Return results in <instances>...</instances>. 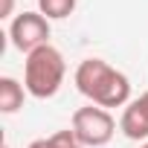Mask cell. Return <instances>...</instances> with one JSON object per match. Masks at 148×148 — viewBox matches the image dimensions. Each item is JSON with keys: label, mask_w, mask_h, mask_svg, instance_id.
Wrapping results in <instances>:
<instances>
[{"label": "cell", "mask_w": 148, "mask_h": 148, "mask_svg": "<svg viewBox=\"0 0 148 148\" xmlns=\"http://www.w3.org/2000/svg\"><path fill=\"white\" fill-rule=\"evenodd\" d=\"M76 90L90 99V105L99 108H122L131 102V82L125 73H119L116 67H110L102 58H84L76 67Z\"/></svg>", "instance_id": "cell-1"}, {"label": "cell", "mask_w": 148, "mask_h": 148, "mask_svg": "<svg viewBox=\"0 0 148 148\" xmlns=\"http://www.w3.org/2000/svg\"><path fill=\"white\" fill-rule=\"evenodd\" d=\"M64 76H67L64 55L52 44H44V47H38L35 52L26 55V64H23V87H26L29 96H35V99H52L61 90Z\"/></svg>", "instance_id": "cell-2"}, {"label": "cell", "mask_w": 148, "mask_h": 148, "mask_svg": "<svg viewBox=\"0 0 148 148\" xmlns=\"http://www.w3.org/2000/svg\"><path fill=\"white\" fill-rule=\"evenodd\" d=\"M73 134H76V139L84 145V148H102L113 139L116 134V122L113 116L99 108V105H87V108H79L76 113H73Z\"/></svg>", "instance_id": "cell-3"}, {"label": "cell", "mask_w": 148, "mask_h": 148, "mask_svg": "<svg viewBox=\"0 0 148 148\" xmlns=\"http://www.w3.org/2000/svg\"><path fill=\"white\" fill-rule=\"evenodd\" d=\"M9 38H12L15 49H21V52L29 55L38 47L49 44V21L41 12H21L9 23Z\"/></svg>", "instance_id": "cell-4"}, {"label": "cell", "mask_w": 148, "mask_h": 148, "mask_svg": "<svg viewBox=\"0 0 148 148\" xmlns=\"http://www.w3.org/2000/svg\"><path fill=\"white\" fill-rule=\"evenodd\" d=\"M119 131L128 139H136V142L145 139L148 142V90L139 99H134V102L125 105L122 119H119Z\"/></svg>", "instance_id": "cell-5"}, {"label": "cell", "mask_w": 148, "mask_h": 148, "mask_svg": "<svg viewBox=\"0 0 148 148\" xmlns=\"http://www.w3.org/2000/svg\"><path fill=\"white\" fill-rule=\"evenodd\" d=\"M23 84L12 76H3L0 79V110L3 113H18L23 108Z\"/></svg>", "instance_id": "cell-6"}, {"label": "cell", "mask_w": 148, "mask_h": 148, "mask_svg": "<svg viewBox=\"0 0 148 148\" xmlns=\"http://www.w3.org/2000/svg\"><path fill=\"white\" fill-rule=\"evenodd\" d=\"M76 9V0H38V12L47 21H64L73 15Z\"/></svg>", "instance_id": "cell-7"}, {"label": "cell", "mask_w": 148, "mask_h": 148, "mask_svg": "<svg viewBox=\"0 0 148 148\" xmlns=\"http://www.w3.org/2000/svg\"><path fill=\"white\" fill-rule=\"evenodd\" d=\"M29 148H84V145L76 139L73 131H58V134H52V136H47V139L29 142Z\"/></svg>", "instance_id": "cell-8"}, {"label": "cell", "mask_w": 148, "mask_h": 148, "mask_svg": "<svg viewBox=\"0 0 148 148\" xmlns=\"http://www.w3.org/2000/svg\"><path fill=\"white\" fill-rule=\"evenodd\" d=\"M0 18H12V12H15V0H0Z\"/></svg>", "instance_id": "cell-9"}, {"label": "cell", "mask_w": 148, "mask_h": 148, "mask_svg": "<svg viewBox=\"0 0 148 148\" xmlns=\"http://www.w3.org/2000/svg\"><path fill=\"white\" fill-rule=\"evenodd\" d=\"M139 148H148V142H142V145H139Z\"/></svg>", "instance_id": "cell-10"}, {"label": "cell", "mask_w": 148, "mask_h": 148, "mask_svg": "<svg viewBox=\"0 0 148 148\" xmlns=\"http://www.w3.org/2000/svg\"><path fill=\"white\" fill-rule=\"evenodd\" d=\"M3 148H9V145H3Z\"/></svg>", "instance_id": "cell-11"}]
</instances>
